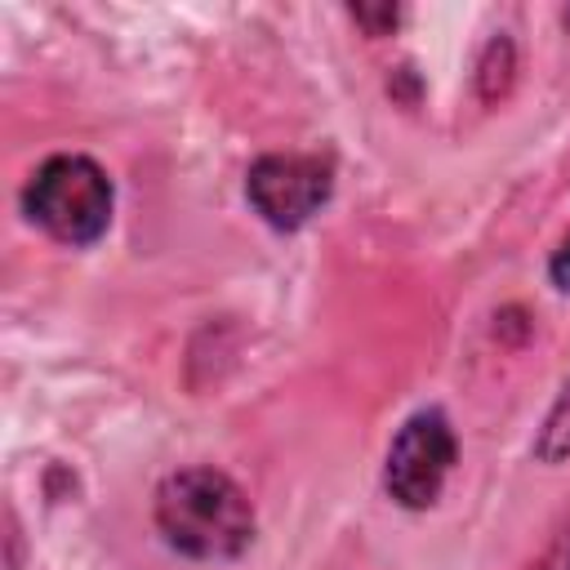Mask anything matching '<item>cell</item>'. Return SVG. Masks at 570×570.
Returning <instances> with one entry per match:
<instances>
[{"label":"cell","mask_w":570,"mask_h":570,"mask_svg":"<svg viewBox=\"0 0 570 570\" xmlns=\"http://www.w3.org/2000/svg\"><path fill=\"white\" fill-rule=\"evenodd\" d=\"M151 517L160 539L187 561H236L254 543L249 494L209 463L169 472L156 485Z\"/></svg>","instance_id":"1"},{"label":"cell","mask_w":570,"mask_h":570,"mask_svg":"<svg viewBox=\"0 0 570 570\" xmlns=\"http://www.w3.org/2000/svg\"><path fill=\"white\" fill-rule=\"evenodd\" d=\"M116 187L107 169L85 151H58L36 165L22 187V214L58 245L85 249L107 236Z\"/></svg>","instance_id":"2"},{"label":"cell","mask_w":570,"mask_h":570,"mask_svg":"<svg viewBox=\"0 0 570 570\" xmlns=\"http://www.w3.org/2000/svg\"><path fill=\"white\" fill-rule=\"evenodd\" d=\"M454 463H459V436L450 414L441 405H423L392 432L383 459V490L396 508L428 512L441 499Z\"/></svg>","instance_id":"3"},{"label":"cell","mask_w":570,"mask_h":570,"mask_svg":"<svg viewBox=\"0 0 570 570\" xmlns=\"http://www.w3.org/2000/svg\"><path fill=\"white\" fill-rule=\"evenodd\" d=\"M334 191V169L321 156L303 151H272L258 156L245 174V196L254 214L276 232H298L321 214V205Z\"/></svg>","instance_id":"4"},{"label":"cell","mask_w":570,"mask_h":570,"mask_svg":"<svg viewBox=\"0 0 570 570\" xmlns=\"http://www.w3.org/2000/svg\"><path fill=\"white\" fill-rule=\"evenodd\" d=\"M530 450H534V459L548 463V468H557V463L570 459V374H566L561 392L552 396V405H548V414H543V423H539Z\"/></svg>","instance_id":"5"},{"label":"cell","mask_w":570,"mask_h":570,"mask_svg":"<svg viewBox=\"0 0 570 570\" xmlns=\"http://www.w3.org/2000/svg\"><path fill=\"white\" fill-rule=\"evenodd\" d=\"M525 570H570V512L561 517V525L548 534V543L539 548V557Z\"/></svg>","instance_id":"6"},{"label":"cell","mask_w":570,"mask_h":570,"mask_svg":"<svg viewBox=\"0 0 570 570\" xmlns=\"http://www.w3.org/2000/svg\"><path fill=\"white\" fill-rule=\"evenodd\" d=\"M548 281H552L561 294H570V232L557 240V249H552V258H548Z\"/></svg>","instance_id":"7"},{"label":"cell","mask_w":570,"mask_h":570,"mask_svg":"<svg viewBox=\"0 0 570 570\" xmlns=\"http://www.w3.org/2000/svg\"><path fill=\"white\" fill-rule=\"evenodd\" d=\"M352 18H361V22H370V27H379V22H396V9H352Z\"/></svg>","instance_id":"8"}]
</instances>
